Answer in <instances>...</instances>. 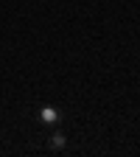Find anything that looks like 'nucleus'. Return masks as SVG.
I'll use <instances>...</instances> for the list:
<instances>
[{
    "instance_id": "nucleus-2",
    "label": "nucleus",
    "mask_w": 140,
    "mask_h": 157,
    "mask_svg": "<svg viewBox=\"0 0 140 157\" xmlns=\"http://www.w3.org/2000/svg\"><path fill=\"white\" fill-rule=\"evenodd\" d=\"M48 146H51L53 151L65 149V146H67V137H65V132H51V135H48Z\"/></svg>"
},
{
    "instance_id": "nucleus-1",
    "label": "nucleus",
    "mask_w": 140,
    "mask_h": 157,
    "mask_svg": "<svg viewBox=\"0 0 140 157\" xmlns=\"http://www.w3.org/2000/svg\"><path fill=\"white\" fill-rule=\"evenodd\" d=\"M39 124H59L62 121V112H59L56 107H51V104H45V107H39Z\"/></svg>"
}]
</instances>
